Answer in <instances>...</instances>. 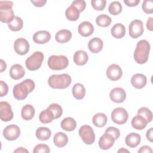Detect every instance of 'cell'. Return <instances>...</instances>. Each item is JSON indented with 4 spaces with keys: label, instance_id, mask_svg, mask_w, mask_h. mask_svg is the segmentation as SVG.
I'll return each instance as SVG.
<instances>
[{
    "label": "cell",
    "instance_id": "6da1fadb",
    "mask_svg": "<svg viewBox=\"0 0 153 153\" xmlns=\"http://www.w3.org/2000/svg\"><path fill=\"white\" fill-rule=\"evenodd\" d=\"M35 87V84L32 79H26L14 85L13 90V96L17 100H24L28 94L33 90Z\"/></svg>",
    "mask_w": 153,
    "mask_h": 153
},
{
    "label": "cell",
    "instance_id": "7a4b0ae2",
    "mask_svg": "<svg viewBox=\"0 0 153 153\" xmlns=\"http://www.w3.org/2000/svg\"><path fill=\"white\" fill-rule=\"evenodd\" d=\"M150 48V44L148 41L145 39L139 41L137 43L133 54L136 62L139 64L145 63L148 60Z\"/></svg>",
    "mask_w": 153,
    "mask_h": 153
},
{
    "label": "cell",
    "instance_id": "3957f363",
    "mask_svg": "<svg viewBox=\"0 0 153 153\" xmlns=\"http://www.w3.org/2000/svg\"><path fill=\"white\" fill-rule=\"evenodd\" d=\"M72 81L71 76L67 74L51 75L48 79L49 86L54 89H65L68 87Z\"/></svg>",
    "mask_w": 153,
    "mask_h": 153
},
{
    "label": "cell",
    "instance_id": "277c9868",
    "mask_svg": "<svg viewBox=\"0 0 153 153\" xmlns=\"http://www.w3.org/2000/svg\"><path fill=\"white\" fill-rule=\"evenodd\" d=\"M13 2L10 1H0V20L2 23H9L15 16L12 9Z\"/></svg>",
    "mask_w": 153,
    "mask_h": 153
},
{
    "label": "cell",
    "instance_id": "5b68a950",
    "mask_svg": "<svg viewBox=\"0 0 153 153\" xmlns=\"http://www.w3.org/2000/svg\"><path fill=\"white\" fill-rule=\"evenodd\" d=\"M48 66L52 70L59 71L67 68L69 65L68 59L63 55H53L48 59Z\"/></svg>",
    "mask_w": 153,
    "mask_h": 153
},
{
    "label": "cell",
    "instance_id": "8992f818",
    "mask_svg": "<svg viewBox=\"0 0 153 153\" xmlns=\"http://www.w3.org/2000/svg\"><path fill=\"white\" fill-rule=\"evenodd\" d=\"M44 58V56L42 52L35 51L26 59L25 62L26 67L29 71H36L41 67Z\"/></svg>",
    "mask_w": 153,
    "mask_h": 153
},
{
    "label": "cell",
    "instance_id": "52a82bcc",
    "mask_svg": "<svg viewBox=\"0 0 153 153\" xmlns=\"http://www.w3.org/2000/svg\"><path fill=\"white\" fill-rule=\"evenodd\" d=\"M81 139L87 145H91L95 140V134L93 128L88 125L81 126L78 131Z\"/></svg>",
    "mask_w": 153,
    "mask_h": 153
},
{
    "label": "cell",
    "instance_id": "ba28073f",
    "mask_svg": "<svg viewBox=\"0 0 153 153\" xmlns=\"http://www.w3.org/2000/svg\"><path fill=\"white\" fill-rule=\"evenodd\" d=\"M128 114L127 111L123 108L118 107L114 109L111 113L112 121L117 124H123L128 120Z\"/></svg>",
    "mask_w": 153,
    "mask_h": 153
},
{
    "label": "cell",
    "instance_id": "9c48e42d",
    "mask_svg": "<svg viewBox=\"0 0 153 153\" xmlns=\"http://www.w3.org/2000/svg\"><path fill=\"white\" fill-rule=\"evenodd\" d=\"M129 35L132 38H137L140 36L144 31L143 25L140 20H133L131 21L128 26Z\"/></svg>",
    "mask_w": 153,
    "mask_h": 153
},
{
    "label": "cell",
    "instance_id": "30bf717a",
    "mask_svg": "<svg viewBox=\"0 0 153 153\" xmlns=\"http://www.w3.org/2000/svg\"><path fill=\"white\" fill-rule=\"evenodd\" d=\"M20 135V129L19 126L15 124L8 125L3 130V136L7 140H15Z\"/></svg>",
    "mask_w": 153,
    "mask_h": 153
},
{
    "label": "cell",
    "instance_id": "8fae6325",
    "mask_svg": "<svg viewBox=\"0 0 153 153\" xmlns=\"http://www.w3.org/2000/svg\"><path fill=\"white\" fill-rule=\"evenodd\" d=\"M13 116L14 114L11 105L7 102L1 101L0 102L1 120L4 122H8L13 119Z\"/></svg>",
    "mask_w": 153,
    "mask_h": 153
},
{
    "label": "cell",
    "instance_id": "7c38bea8",
    "mask_svg": "<svg viewBox=\"0 0 153 153\" xmlns=\"http://www.w3.org/2000/svg\"><path fill=\"white\" fill-rule=\"evenodd\" d=\"M30 45L28 41L23 38L17 39L14 43V49L17 54L23 56L29 51Z\"/></svg>",
    "mask_w": 153,
    "mask_h": 153
},
{
    "label": "cell",
    "instance_id": "4fadbf2b",
    "mask_svg": "<svg viewBox=\"0 0 153 153\" xmlns=\"http://www.w3.org/2000/svg\"><path fill=\"white\" fill-rule=\"evenodd\" d=\"M107 77L111 81H117L121 78L123 71L121 67L117 64H112L108 66L106 72Z\"/></svg>",
    "mask_w": 153,
    "mask_h": 153
},
{
    "label": "cell",
    "instance_id": "5bb4252c",
    "mask_svg": "<svg viewBox=\"0 0 153 153\" xmlns=\"http://www.w3.org/2000/svg\"><path fill=\"white\" fill-rule=\"evenodd\" d=\"M109 97L113 102L120 103L125 100L126 98V93L123 88L121 87H115L111 91Z\"/></svg>",
    "mask_w": 153,
    "mask_h": 153
},
{
    "label": "cell",
    "instance_id": "9a60e30c",
    "mask_svg": "<svg viewBox=\"0 0 153 153\" xmlns=\"http://www.w3.org/2000/svg\"><path fill=\"white\" fill-rule=\"evenodd\" d=\"M114 141L115 139L112 136L105 133L99 139V146L103 150H108L113 146Z\"/></svg>",
    "mask_w": 153,
    "mask_h": 153
},
{
    "label": "cell",
    "instance_id": "2e32d148",
    "mask_svg": "<svg viewBox=\"0 0 153 153\" xmlns=\"http://www.w3.org/2000/svg\"><path fill=\"white\" fill-rule=\"evenodd\" d=\"M32 39L36 44H44L50 40L51 34L47 30H39L33 35Z\"/></svg>",
    "mask_w": 153,
    "mask_h": 153
},
{
    "label": "cell",
    "instance_id": "e0dca14e",
    "mask_svg": "<svg viewBox=\"0 0 153 153\" xmlns=\"http://www.w3.org/2000/svg\"><path fill=\"white\" fill-rule=\"evenodd\" d=\"M79 33L84 37H87L92 35L94 32V26L90 22L84 21L81 23L78 27Z\"/></svg>",
    "mask_w": 153,
    "mask_h": 153
},
{
    "label": "cell",
    "instance_id": "ac0fdd59",
    "mask_svg": "<svg viewBox=\"0 0 153 153\" xmlns=\"http://www.w3.org/2000/svg\"><path fill=\"white\" fill-rule=\"evenodd\" d=\"M146 76L142 74H136L131 78V85L137 89L143 88L146 84Z\"/></svg>",
    "mask_w": 153,
    "mask_h": 153
},
{
    "label": "cell",
    "instance_id": "d6986e66",
    "mask_svg": "<svg viewBox=\"0 0 153 153\" xmlns=\"http://www.w3.org/2000/svg\"><path fill=\"white\" fill-rule=\"evenodd\" d=\"M25 75V71L23 67L20 64L13 65L10 70V75L14 80L22 78Z\"/></svg>",
    "mask_w": 153,
    "mask_h": 153
},
{
    "label": "cell",
    "instance_id": "ffe728a7",
    "mask_svg": "<svg viewBox=\"0 0 153 153\" xmlns=\"http://www.w3.org/2000/svg\"><path fill=\"white\" fill-rule=\"evenodd\" d=\"M103 43L102 40L98 37L93 38L88 43V48L93 53H97L100 52L103 48Z\"/></svg>",
    "mask_w": 153,
    "mask_h": 153
},
{
    "label": "cell",
    "instance_id": "44dd1931",
    "mask_svg": "<svg viewBox=\"0 0 153 153\" xmlns=\"http://www.w3.org/2000/svg\"><path fill=\"white\" fill-rule=\"evenodd\" d=\"M141 141L140 136L136 133H130L127 135L125 139V142L127 146L130 148H135L139 145Z\"/></svg>",
    "mask_w": 153,
    "mask_h": 153
},
{
    "label": "cell",
    "instance_id": "7402d4cb",
    "mask_svg": "<svg viewBox=\"0 0 153 153\" xmlns=\"http://www.w3.org/2000/svg\"><path fill=\"white\" fill-rule=\"evenodd\" d=\"M73 60L76 65L82 66L87 62L88 60V56L85 51L78 50L74 53Z\"/></svg>",
    "mask_w": 153,
    "mask_h": 153
},
{
    "label": "cell",
    "instance_id": "603a6c76",
    "mask_svg": "<svg viewBox=\"0 0 153 153\" xmlns=\"http://www.w3.org/2000/svg\"><path fill=\"white\" fill-rule=\"evenodd\" d=\"M131 124L134 129L142 130L146 127L148 122L144 117L140 115H137L132 118Z\"/></svg>",
    "mask_w": 153,
    "mask_h": 153
},
{
    "label": "cell",
    "instance_id": "cb8c5ba5",
    "mask_svg": "<svg viewBox=\"0 0 153 153\" xmlns=\"http://www.w3.org/2000/svg\"><path fill=\"white\" fill-rule=\"evenodd\" d=\"M72 33L67 29H62L58 31L55 35V39L59 43H65L72 38Z\"/></svg>",
    "mask_w": 153,
    "mask_h": 153
},
{
    "label": "cell",
    "instance_id": "d4e9b609",
    "mask_svg": "<svg viewBox=\"0 0 153 153\" xmlns=\"http://www.w3.org/2000/svg\"><path fill=\"white\" fill-rule=\"evenodd\" d=\"M53 142L54 145L59 148L64 147L68 142V137L64 133L57 132L54 136Z\"/></svg>",
    "mask_w": 153,
    "mask_h": 153
},
{
    "label": "cell",
    "instance_id": "484cf974",
    "mask_svg": "<svg viewBox=\"0 0 153 153\" xmlns=\"http://www.w3.org/2000/svg\"><path fill=\"white\" fill-rule=\"evenodd\" d=\"M111 33L115 38L121 39L123 38L126 34V27L121 23H116L111 28Z\"/></svg>",
    "mask_w": 153,
    "mask_h": 153
},
{
    "label": "cell",
    "instance_id": "4316f807",
    "mask_svg": "<svg viewBox=\"0 0 153 153\" xmlns=\"http://www.w3.org/2000/svg\"><path fill=\"white\" fill-rule=\"evenodd\" d=\"M35 113V112L33 106L31 105L27 104L22 108L21 111V116L23 120L29 121L33 118Z\"/></svg>",
    "mask_w": 153,
    "mask_h": 153
},
{
    "label": "cell",
    "instance_id": "83f0119b",
    "mask_svg": "<svg viewBox=\"0 0 153 153\" xmlns=\"http://www.w3.org/2000/svg\"><path fill=\"white\" fill-rule=\"evenodd\" d=\"M72 93L73 96L77 100L82 99L85 94V89L84 86L81 83L75 84L72 88Z\"/></svg>",
    "mask_w": 153,
    "mask_h": 153
},
{
    "label": "cell",
    "instance_id": "f1b7e54d",
    "mask_svg": "<svg viewBox=\"0 0 153 153\" xmlns=\"http://www.w3.org/2000/svg\"><path fill=\"white\" fill-rule=\"evenodd\" d=\"M60 126L63 130L68 131H71L75 129L76 127V123L73 118L66 117L61 121Z\"/></svg>",
    "mask_w": 153,
    "mask_h": 153
},
{
    "label": "cell",
    "instance_id": "f546056e",
    "mask_svg": "<svg viewBox=\"0 0 153 153\" xmlns=\"http://www.w3.org/2000/svg\"><path fill=\"white\" fill-rule=\"evenodd\" d=\"M108 121L107 116L103 113H97L95 114L93 118V124L97 127H104Z\"/></svg>",
    "mask_w": 153,
    "mask_h": 153
},
{
    "label": "cell",
    "instance_id": "4dcf8cb0",
    "mask_svg": "<svg viewBox=\"0 0 153 153\" xmlns=\"http://www.w3.org/2000/svg\"><path fill=\"white\" fill-rule=\"evenodd\" d=\"M79 11L72 5H71L65 11V16L70 21H76L79 17Z\"/></svg>",
    "mask_w": 153,
    "mask_h": 153
},
{
    "label": "cell",
    "instance_id": "1f68e13d",
    "mask_svg": "<svg viewBox=\"0 0 153 153\" xmlns=\"http://www.w3.org/2000/svg\"><path fill=\"white\" fill-rule=\"evenodd\" d=\"M36 137L40 140H48L51 134V130L45 127H40L36 129L35 132Z\"/></svg>",
    "mask_w": 153,
    "mask_h": 153
},
{
    "label": "cell",
    "instance_id": "d6a6232c",
    "mask_svg": "<svg viewBox=\"0 0 153 153\" xmlns=\"http://www.w3.org/2000/svg\"><path fill=\"white\" fill-rule=\"evenodd\" d=\"M39 120L43 124H48L54 120V117L53 112L48 108L41 111L39 115Z\"/></svg>",
    "mask_w": 153,
    "mask_h": 153
},
{
    "label": "cell",
    "instance_id": "836d02e7",
    "mask_svg": "<svg viewBox=\"0 0 153 153\" xmlns=\"http://www.w3.org/2000/svg\"><path fill=\"white\" fill-rule=\"evenodd\" d=\"M23 26V20L18 17V16H14L13 20L8 23V27L9 29L14 32H17L20 30H21Z\"/></svg>",
    "mask_w": 153,
    "mask_h": 153
},
{
    "label": "cell",
    "instance_id": "e575fe53",
    "mask_svg": "<svg viewBox=\"0 0 153 153\" xmlns=\"http://www.w3.org/2000/svg\"><path fill=\"white\" fill-rule=\"evenodd\" d=\"M111 22H112L111 18L109 16L104 14L99 15L96 19V23L97 25L103 27L109 26L111 23Z\"/></svg>",
    "mask_w": 153,
    "mask_h": 153
},
{
    "label": "cell",
    "instance_id": "d590c367",
    "mask_svg": "<svg viewBox=\"0 0 153 153\" xmlns=\"http://www.w3.org/2000/svg\"><path fill=\"white\" fill-rule=\"evenodd\" d=\"M108 11L112 15H118L122 11L121 4L118 1H114L111 2L109 5Z\"/></svg>",
    "mask_w": 153,
    "mask_h": 153
},
{
    "label": "cell",
    "instance_id": "8d00e7d4",
    "mask_svg": "<svg viewBox=\"0 0 153 153\" xmlns=\"http://www.w3.org/2000/svg\"><path fill=\"white\" fill-rule=\"evenodd\" d=\"M48 108L51 110V111L53 112L54 119L59 118L63 113V109L60 105H59L57 103H51L49 105Z\"/></svg>",
    "mask_w": 153,
    "mask_h": 153
},
{
    "label": "cell",
    "instance_id": "74e56055",
    "mask_svg": "<svg viewBox=\"0 0 153 153\" xmlns=\"http://www.w3.org/2000/svg\"><path fill=\"white\" fill-rule=\"evenodd\" d=\"M137 115H140L144 117L148 123H150L152 120V113L151 111L146 107H142L137 111Z\"/></svg>",
    "mask_w": 153,
    "mask_h": 153
},
{
    "label": "cell",
    "instance_id": "f35d334b",
    "mask_svg": "<svg viewBox=\"0 0 153 153\" xmlns=\"http://www.w3.org/2000/svg\"><path fill=\"white\" fill-rule=\"evenodd\" d=\"M92 7L97 11H102L106 7V1L105 0H92L91 1Z\"/></svg>",
    "mask_w": 153,
    "mask_h": 153
},
{
    "label": "cell",
    "instance_id": "ab89813d",
    "mask_svg": "<svg viewBox=\"0 0 153 153\" xmlns=\"http://www.w3.org/2000/svg\"><path fill=\"white\" fill-rule=\"evenodd\" d=\"M143 11L146 14H152L153 13V1L152 0H145L142 5Z\"/></svg>",
    "mask_w": 153,
    "mask_h": 153
},
{
    "label": "cell",
    "instance_id": "60d3db41",
    "mask_svg": "<svg viewBox=\"0 0 153 153\" xmlns=\"http://www.w3.org/2000/svg\"><path fill=\"white\" fill-rule=\"evenodd\" d=\"M50 149L49 146L44 143H40L36 145L33 150V153H49Z\"/></svg>",
    "mask_w": 153,
    "mask_h": 153
},
{
    "label": "cell",
    "instance_id": "b9f144b4",
    "mask_svg": "<svg viewBox=\"0 0 153 153\" xmlns=\"http://www.w3.org/2000/svg\"><path fill=\"white\" fill-rule=\"evenodd\" d=\"M105 133H108L113 136L115 140H117L118 139V137L120 136V131L118 128L114 127H109L106 128Z\"/></svg>",
    "mask_w": 153,
    "mask_h": 153
},
{
    "label": "cell",
    "instance_id": "7bdbcfd3",
    "mask_svg": "<svg viewBox=\"0 0 153 153\" xmlns=\"http://www.w3.org/2000/svg\"><path fill=\"white\" fill-rule=\"evenodd\" d=\"M71 5L76 7L80 13L83 11L86 7V3L84 0H75L72 2Z\"/></svg>",
    "mask_w": 153,
    "mask_h": 153
},
{
    "label": "cell",
    "instance_id": "ee69618b",
    "mask_svg": "<svg viewBox=\"0 0 153 153\" xmlns=\"http://www.w3.org/2000/svg\"><path fill=\"white\" fill-rule=\"evenodd\" d=\"M8 87L6 82L3 81H0V96L4 97L8 93Z\"/></svg>",
    "mask_w": 153,
    "mask_h": 153
},
{
    "label": "cell",
    "instance_id": "f6af8a7d",
    "mask_svg": "<svg viewBox=\"0 0 153 153\" xmlns=\"http://www.w3.org/2000/svg\"><path fill=\"white\" fill-rule=\"evenodd\" d=\"M140 0H127L124 1V2L128 7H135L139 3Z\"/></svg>",
    "mask_w": 153,
    "mask_h": 153
},
{
    "label": "cell",
    "instance_id": "bcb514c9",
    "mask_svg": "<svg viewBox=\"0 0 153 153\" xmlns=\"http://www.w3.org/2000/svg\"><path fill=\"white\" fill-rule=\"evenodd\" d=\"M144 152H152L151 148L148 145H144L140 148L138 150V153H144Z\"/></svg>",
    "mask_w": 153,
    "mask_h": 153
},
{
    "label": "cell",
    "instance_id": "7dc6e473",
    "mask_svg": "<svg viewBox=\"0 0 153 153\" xmlns=\"http://www.w3.org/2000/svg\"><path fill=\"white\" fill-rule=\"evenodd\" d=\"M31 2L35 6L37 7H43L47 2L46 0H33V1H31Z\"/></svg>",
    "mask_w": 153,
    "mask_h": 153
},
{
    "label": "cell",
    "instance_id": "c3c4849f",
    "mask_svg": "<svg viewBox=\"0 0 153 153\" xmlns=\"http://www.w3.org/2000/svg\"><path fill=\"white\" fill-rule=\"evenodd\" d=\"M153 128H150L148 130H147L146 133V137L147 138V139L151 142H152L153 141Z\"/></svg>",
    "mask_w": 153,
    "mask_h": 153
},
{
    "label": "cell",
    "instance_id": "681fc988",
    "mask_svg": "<svg viewBox=\"0 0 153 153\" xmlns=\"http://www.w3.org/2000/svg\"><path fill=\"white\" fill-rule=\"evenodd\" d=\"M152 20H153L152 17H149L148 20H147V22H146V27L150 31L153 30V26H152L153 22H152Z\"/></svg>",
    "mask_w": 153,
    "mask_h": 153
},
{
    "label": "cell",
    "instance_id": "f907efd6",
    "mask_svg": "<svg viewBox=\"0 0 153 153\" xmlns=\"http://www.w3.org/2000/svg\"><path fill=\"white\" fill-rule=\"evenodd\" d=\"M0 62H1V72H4L6 69V68H7V64L4 61V60H2V59H1Z\"/></svg>",
    "mask_w": 153,
    "mask_h": 153
},
{
    "label": "cell",
    "instance_id": "816d5d0a",
    "mask_svg": "<svg viewBox=\"0 0 153 153\" xmlns=\"http://www.w3.org/2000/svg\"><path fill=\"white\" fill-rule=\"evenodd\" d=\"M28 152L29 151L27 149L22 147H19L17 148L15 151H14V152Z\"/></svg>",
    "mask_w": 153,
    "mask_h": 153
},
{
    "label": "cell",
    "instance_id": "f5cc1de1",
    "mask_svg": "<svg viewBox=\"0 0 153 153\" xmlns=\"http://www.w3.org/2000/svg\"><path fill=\"white\" fill-rule=\"evenodd\" d=\"M130 152L129 151H128L127 149H124V148H121L120 149H119V150L118 151V153H120V152Z\"/></svg>",
    "mask_w": 153,
    "mask_h": 153
}]
</instances>
